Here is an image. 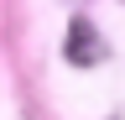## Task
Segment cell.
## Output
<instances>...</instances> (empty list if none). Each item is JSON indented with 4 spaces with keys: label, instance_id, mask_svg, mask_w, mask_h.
<instances>
[{
    "label": "cell",
    "instance_id": "1",
    "mask_svg": "<svg viewBox=\"0 0 125 120\" xmlns=\"http://www.w3.org/2000/svg\"><path fill=\"white\" fill-rule=\"evenodd\" d=\"M68 57H73V63H99V57H104V42H94V26L83 21V16H78L73 21V32H68Z\"/></svg>",
    "mask_w": 125,
    "mask_h": 120
}]
</instances>
